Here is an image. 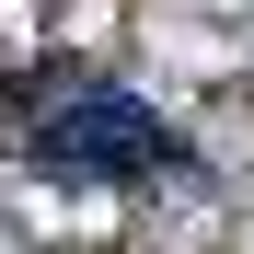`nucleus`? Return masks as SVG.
<instances>
[{"instance_id":"f257e3e1","label":"nucleus","mask_w":254,"mask_h":254,"mask_svg":"<svg viewBox=\"0 0 254 254\" xmlns=\"http://www.w3.org/2000/svg\"><path fill=\"white\" fill-rule=\"evenodd\" d=\"M58 162V174H150L162 162V127L139 116V104H116V93H93V104H69L47 139H35Z\"/></svg>"}]
</instances>
